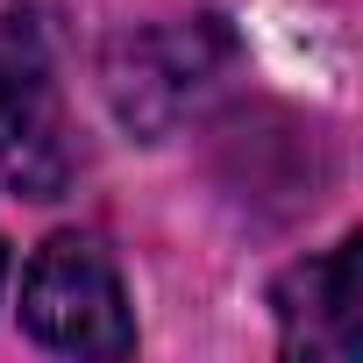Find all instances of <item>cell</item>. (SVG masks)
Wrapping results in <instances>:
<instances>
[{
    "label": "cell",
    "mask_w": 363,
    "mask_h": 363,
    "mask_svg": "<svg viewBox=\"0 0 363 363\" xmlns=\"http://www.w3.org/2000/svg\"><path fill=\"white\" fill-rule=\"evenodd\" d=\"M72 171H79V150L65 128L50 15L8 8V22H0V186L22 200H57Z\"/></svg>",
    "instance_id": "obj_1"
},
{
    "label": "cell",
    "mask_w": 363,
    "mask_h": 363,
    "mask_svg": "<svg viewBox=\"0 0 363 363\" xmlns=\"http://www.w3.org/2000/svg\"><path fill=\"white\" fill-rule=\"evenodd\" d=\"M22 320L43 349L65 356H128L135 320L121 299V271L93 235H50L22 278Z\"/></svg>",
    "instance_id": "obj_2"
},
{
    "label": "cell",
    "mask_w": 363,
    "mask_h": 363,
    "mask_svg": "<svg viewBox=\"0 0 363 363\" xmlns=\"http://www.w3.org/2000/svg\"><path fill=\"white\" fill-rule=\"evenodd\" d=\"M228 65V29L221 22H164V29H128L107 50V100L135 135H164Z\"/></svg>",
    "instance_id": "obj_3"
},
{
    "label": "cell",
    "mask_w": 363,
    "mask_h": 363,
    "mask_svg": "<svg viewBox=\"0 0 363 363\" xmlns=\"http://www.w3.org/2000/svg\"><path fill=\"white\" fill-rule=\"evenodd\" d=\"M285 349L292 356H335L349 363L363 349V313H356V242H335L313 264H292L271 292Z\"/></svg>",
    "instance_id": "obj_4"
},
{
    "label": "cell",
    "mask_w": 363,
    "mask_h": 363,
    "mask_svg": "<svg viewBox=\"0 0 363 363\" xmlns=\"http://www.w3.org/2000/svg\"><path fill=\"white\" fill-rule=\"evenodd\" d=\"M0 278H8V250H0Z\"/></svg>",
    "instance_id": "obj_5"
}]
</instances>
